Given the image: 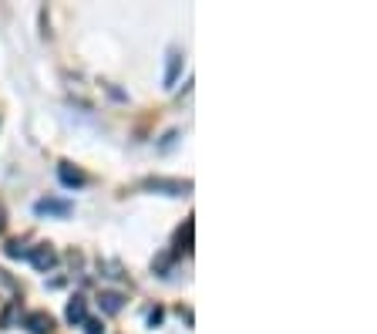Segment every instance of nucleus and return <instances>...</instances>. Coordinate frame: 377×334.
Here are the masks:
<instances>
[{"label":"nucleus","mask_w":377,"mask_h":334,"mask_svg":"<svg viewBox=\"0 0 377 334\" xmlns=\"http://www.w3.org/2000/svg\"><path fill=\"white\" fill-rule=\"evenodd\" d=\"M34 209H37V216H68L71 203H64V200H41Z\"/></svg>","instance_id":"nucleus-3"},{"label":"nucleus","mask_w":377,"mask_h":334,"mask_svg":"<svg viewBox=\"0 0 377 334\" xmlns=\"http://www.w3.org/2000/svg\"><path fill=\"white\" fill-rule=\"evenodd\" d=\"M98 304H101V310H104V314H118V310H122V304H125V297H122V294H115V290H104V294L98 297Z\"/></svg>","instance_id":"nucleus-7"},{"label":"nucleus","mask_w":377,"mask_h":334,"mask_svg":"<svg viewBox=\"0 0 377 334\" xmlns=\"http://www.w3.org/2000/svg\"><path fill=\"white\" fill-rule=\"evenodd\" d=\"M145 189H165L169 196H182V193H189V182H169V179H149L145 182Z\"/></svg>","instance_id":"nucleus-6"},{"label":"nucleus","mask_w":377,"mask_h":334,"mask_svg":"<svg viewBox=\"0 0 377 334\" xmlns=\"http://www.w3.org/2000/svg\"><path fill=\"white\" fill-rule=\"evenodd\" d=\"M84 317H88V304H84V297H75L68 304V321L71 324H84Z\"/></svg>","instance_id":"nucleus-8"},{"label":"nucleus","mask_w":377,"mask_h":334,"mask_svg":"<svg viewBox=\"0 0 377 334\" xmlns=\"http://www.w3.org/2000/svg\"><path fill=\"white\" fill-rule=\"evenodd\" d=\"M192 250V220H185V230H178L176 236V254H189Z\"/></svg>","instance_id":"nucleus-9"},{"label":"nucleus","mask_w":377,"mask_h":334,"mask_svg":"<svg viewBox=\"0 0 377 334\" xmlns=\"http://www.w3.org/2000/svg\"><path fill=\"white\" fill-rule=\"evenodd\" d=\"M3 227H7V220H3V206H0V233H3Z\"/></svg>","instance_id":"nucleus-13"},{"label":"nucleus","mask_w":377,"mask_h":334,"mask_svg":"<svg viewBox=\"0 0 377 334\" xmlns=\"http://www.w3.org/2000/svg\"><path fill=\"white\" fill-rule=\"evenodd\" d=\"M57 173H61V182H64V186H71V189H75V186H84V182H88V176H84L81 169H75L71 162H61V169H57Z\"/></svg>","instance_id":"nucleus-4"},{"label":"nucleus","mask_w":377,"mask_h":334,"mask_svg":"<svg viewBox=\"0 0 377 334\" xmlns=\"http://www.w3.org/2000/svg\"><path fill=\"white\" fill-rule=\"evenodd\" d=\"M17 310H21V304H17V301H14V304H10V308L3 310V314H0V328H7V324H10V321H14V317H17Z\"/></svg>","instance_id":"nucleus-11"},{"label":"nucleus","mask_w":377,"mask_h":334,"mask_svg":"<svg viewBox=\"0 0 377 334\" xmlns=\"http://www.w3.org/2000/svg\"><path fill=\"white\" fill-rule=\"evenodd\" d=\"M84 328H88V334H101L104 328H101V321H84Z\"/></svg>","instance_id":"nucleus-12"},{"label":"nucleus","mask_w":377,"mask_h":334,"mask_svg":"<svg viewBox=\"0 0 377 334\" xmlns=\"http://www.w3.org/2000/svg\"><path fill=\"white\" fill-rule=\"evenodd\" d=\"M3 250H7V257H27V247L21 243V240H10Z\"/></svg>","instance_id":"nucleus-10"},{"label":"nucleus","mask_w":377,"mask_h":334,"mask_svg":"<svg viewBox=\"0 0 377 334\" xmlns=\"http://www.w3.org/2000/svg\"><path fill=\"white\" fill-rule=\"evenodd\" d=\"M27 260L34 263V270H41V274H48L50 267L57 263V257H54V250H50L48 243L44 247H34V250H27Z\"/></svg>","instance_id":"nucleus-1"},{"label":"nucleus","mask_w":377,"mask_h":334,"mask_svg":"<svg viewBox=\"0 0 377 334\" xmlns=\"http://www.w3.org/2000/svg\"><path fill=\"white\" fill-rule=\"evenodd\" d=\"M178 71H182V51L172 48V51H169V64H165V88H172V85H176Z\"/></svg>","instance_id":"nucleus-5"},{"label":"nucleus","mask_w":377,"mask_h":334,"mask_svg":"<svg viewBox=\"0 0 377 334\" xmlns=\"http://www.w3.org/2000/svg\"><path fill=\"white\" fill-rule=\"evenodd\" d=\"M24 328L30 334H50V331H54V317L44 314V310H34V314H27Z\"/></svg>","instance_id":"nucleus-2"}]
</instances>
